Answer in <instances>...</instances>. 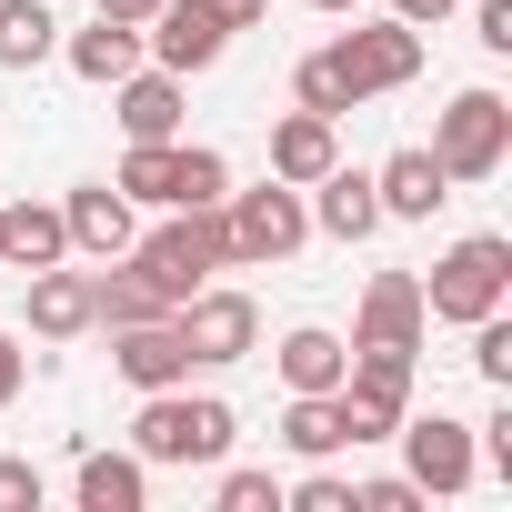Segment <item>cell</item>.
I'll return each mask as SVG.
<instances>
[{
  "instance_id": "cell-28",
  "label": "cell",
  "mask_w": 512,
  "mask_h": 512,
  "mask_svg": "<svg viewBox=\"0 0 512 512\" xmlns=\"http://www.w3.org/2000/svg\"><path fill=\"white\" fill-rule=\"evenodd\" d=\"M282 512H352V482H342V472H302V482L282 492Z\"/></svg>"
},
{
  "instance_id": "cell-2",
  "label": "cell",
  "mask_w": 512,
  "mask_h": 512,
  "mask_svg": "<svg viewBox=\"0 0 512 512\" xmlns=\"http://www.w3.org/2000/svg\"><path fill=\"white\" fill-rule=\"evenodd\" d=\"M231 442H241V422H231V402H211V392H141V412H131V452L141 462H171V472H201V462H231Z\"/></svg>"
},
{
  "instance_id": "cell-22",
  "label": "cell",
  "mask_w": 512,
  "mask_h": 512,
  "mask_svg": "<svg viewBox=\"0 0 512 512\" xmlns=\"http://www.w3.org/2000/svg\"><path fill=\"white\" fill-rule=\"evenodd\" d=\"M282 442H292L302 462H332V452H352V402H342V392H292V412H282Z\"/></svg>"
},
{
  "instance_id": "cell-35",
  "label": "cell",
  "mask_w": 512,
  "mask_h": 512,
  "mask_svg": "<svg viewBox=\"0 0 512 512\" xmlns=\"http://www.w3.org/2000/svg\"><path fill=\"white\" fill-rule=\"evenodd\" d=\"M91 11H101V21H131V31H141V21L161 11V0H91Z\"/></svg>"
},
{
  "instance_id": "cell-8",
  "label": "cell",
  "mask_w": 512,
  "mask_h": 512,
  "mask_svg": "<svg viewBox=\"0 0 512 512\" xmlns=\"http://www.w3.org/2000/svg\"><path fill=\"white\" fill-rule=\"evenodd\" d=\"M181 352H191V372H231V362H251V342H262V312H251V292H191L181 312Z\"/></svg>"
},
{
  "instance_id": "cell-1",
  "label": "cell",
  "mask_w": 512,
  "mask_h": 512,
  "mask_svg": "<svg viewBox=\"0 0 512 512\" xmlns=\"http://www.w3.org/2000/svg\"><path fill=\"white\" fill-rule=\"evenodd\" d=\"M402 81H422V31H412V21H352L342 41H322V51L292 71V101L322 111V121H342V111L402 91Z\"/></svg>"
},
{
  "instance_id": "cell-34",
  "label": "cell",
  "mask_w": 512,
  "mask_h": 512,
  "mask_svg": "<svg viewBox=\"0 0 512 512\" xmlns=\"http://www.w3.org/2000/svg\"><path fill=\"white\" fill-rule=\"evenodd\" d=\"M452 11H462V0H392V21H412V31L422 21H452Z\"/></svg>"
},
{
  "instance_id": "cell-31",
  "label": "cell",
  "mask_w": 512,
  "mask_h": 512,
  "mask_svg": "<svg viewBox=\"0 0 512 512\" xmlns=\"http://www.w3.org/2000/svg\"><path fill=\"white\" fill-rule=\"evenodd\" d=\"M472 41L482 51H512V0H472Z\"/></svg>"
},
{
  "instance_id": "cell-11",
  "label": "cell",
  "mask_w": 512,
  "mask_h": 512,
  "mask_svg": "<svg viewBox=\"0 0 512 512\" xmlns=\"http://www.w3.org/2000/svg\"><path fill=\"white\" fill-rule=\"evenodd\" d=\"M111 372H121L131 392H171V382H191L181 322H171V312H161V322H121V332H111Z\"/></svg>"
},
{
  "instance_id": "cell-12",
  "label": "cell",
  "mask_w": 512,
  "mask_h": 512,
  "mask_svg": "<svg viewBox=\"0 0 512 512\" xmlns=\"http://www.w3.org/2000/svg\"><path fill=\"white\" fill-rule=\"evenodd\" d=\"M332 161H342V121H322V111H302V101H292V111L272 121V181L312 191Z\"/></svg>"
},
{
  "instance_id": "cell-18",
  "label": "cell",
  "mask_w": 512,
  "mask_h": 512,
  "mask_svg": "<svg viewBox=\"0 0 512 512\" xmlns=\"http://www.w3.org/2000/svg\"><path fill=\"white\" fill-rule=\"evenodd\" d=\"M352 342H392V352H422V282H412V272H372Z\"/></svg>"
},
{
  "instance_id": "cell-33",
  "label": "cell",
  "mask_w": 512,
  "mask_h": 512,
  "mask_svg": "<svg viewBox=\"0 0 512 512\" xmlns=\"http://www.w3.org/2000/svg\"><path fill=\"white\" fill-rule=\"evenodd\" d=\"M21 382H31V352H21L11 332H0V412H11V402H21Z\"/></svg>"
},
{
  "instance_id": "cell-25",
  "label": "cell",
  "mask_w": 512,
  "mask_h": 512,
  "mask_svg": "<svg viewBox=\"0 0 512 512\" xmlns=\"http://www.w3.org/2000/svg\"><path fill=\"white\" fill-rule=\"evenodd\" d=\"M231 191V161L211 151V141H181V181H171V211H201V201H221Z\"/></svg>"
},
{
  "instance_id": "cell-27",
  "label": "cell",
  "mask_w": 512,
  "mask_h": 512,
  "mask_svg": "<svg viewBox=\"0 0 512 512\" xmlns=\"http://www.w3.org/2000/svg\"><path fill=\"white\" fill-rule=\"evenodd\" d=\"M211 502H221V512H282V482H272V472H221Z\"/></svg>"
},
{
  "instance_id": "cell-36",
  "label": "cell",
  "mask_w": 512,
  "mask_h": 512,
  "mask_svg": "<svg viewBox=\"0 0 512 512\" xmlns=\"http://www.w3.org/2000/svg\"><path fill=\"white\" fill-rule=\"evenodd\" d=\"M312 11H342V21H352V11H362V0H312Z\"/></svg>"
},
{
  "instance_id": "cell-5",
  "label": "cell",
  "mask_w": 512,
  "mask_h": 512,
  "mask_svg": "<svg viewBox=\"0 0 512 512\" xmlns=\"http://www.w3.org/2000/svg\"><path fill=\"white\" fill-rule=\"evenodd\" d=\"M422 151L442 161V181H492V171L512 161V101H502V91H452Z\"/></svg>"
},
{
  "instance_id": "cell-7",
  "label": "cell",
  "mask_w": 512,
  "mask_h": 512,
  "mask_svg": "<svg viewBox=\"0 0 512 512\" xmlns=\"http://www.w3.org/2000/svg\"><path fill=\"white\" fill-rule=\"evenodd\" d=\"M392 442H402V472L422 482V502H432V492L452 502V492H472V482H482V442H472V422H452V412H422V422L402 412V422H392Z\"/></svg>"
},
{
  "instance_id": "cell-16",
  "label": "cell",
  "mask_w": 512,
  "mask_h": 512,
  "mask_svg": "<svg viewBox=\"0 0 512 512\" xmlns=\"http://www.w3.org/2000/svg\"><path fill=\"white\" fill-rule=\"evenodd\" d=\"M51 262H71L61 201H11L0 211V272H51Z\"/></svg>"
},
{
  "instance_id": "cell-13",
  "label": "cell",
  "mask_w": 512,
  "mask_h": 512,
  "mask_svg": "<svg viewBox=\"0 0 512 512\" xmlns=\"http://www.w3.org/2000/svg\"><path fill=\"white\" fill-rule=\"evenodd\" d=\"M21 322L41 332V342H81L91 332V272H21Z\"/></svg>"
},
{
  "instance_id": "cell-17",
  "label": "cell",
  "mask_w": 512,
  "mask_h": 512,
  "mask_svg": "<svg viewBox=\"0 0 512 512\" xmlns=\"http://www.w3.org/2000/svg\"><path fill=\"white\" fill-rule=\"evenodd\" d=\"M111 121L131 141H181V71H131L111 81Z\"/></svg>"
},
{
  "instance_id": "cell-32",
  "label": "cell",
  "mask_w": 512,
  "mask_h": 512,
  "mask_svg": "<svg viewBox=\"0 0 512 512\" xmlns=\"http://www.w3.org/2000/svg\"><path fill=\"white\" fill-rule=\"evenodd\" d=\"M201 11H211L221 31H262V21H272V0H201Z\"/></svg>"
},
{
  "instance_id": "cell-14",
  "label": "cell",
  "mask_w": 512,
  "mask_h": 512,
  "mask_svg": "<svg viewBox=\"0 0 512 512\" xmlns=\"http://www.w3.org/2000/svg\"><path fill=\"white\" fill-rule=\"evenodd\" d=\"M372 201H382V221H432V211L452 201V181H442V161L412 141V151H392V161L372 171Z\"/></svg>"
},
{
  "instance_id": "cell-3",
  "label": "cell",
  "mask_w": 512,
  "mask_h": 512,
  "mask_svg": "<svg viewBox=\"0 0 512 512\" xmlns=\"http://www.w3.org/2000/svg\"><path fill=\"white\" fill-rule=\"evenodd\" d=\"M121 262H131V272H141V282H151V292L181 312V302H191L211 272H231V231H221V201H201V211H171L161 231H141V241L121 251Z\"/></svg>"
},
{
  "instance_id": "cell-15",
  "label": "cell",
  "mask_w": 512,
  "mask_h": 512,
  "mask_svg": "<svg viewBox=\"0 0 512 512\" xmlns=\"http://www.w3.org/2000/svg\"><path fill=\"white\" fill-rule=\"evenodd\" d=\"M302 201H312V231H322V241H372V231H382L372 171H342V161H332V171H322V181H312Z\"/></svg>"
},
{
  "instance_id": "cell-19",
  "label": "cell",
  "mask_w": 512,
  "mask_h": 512,
  "mask_svg": "<svg viewBox=\"0 0 512 512\" xmlns=\"http://www.w3.org/2000/svg\"><path fill=\"white\" fill-rule=\"evenodd\" d=\"M71 502H81V512H141V502H151V462H141V452H81Z\"/></svg>"
},
{
  "instance_id": "cell-6",
  "label": "cell",
  "mask_w": 512,
  "mask_h": 512,
  "mask_svg": "<svg viewBox=\"0 0 512 512\" xmlns=\"http://www.w3.org/2000/svg\"><path fill=\"white\" fill-rule=\"evenodd\" d=\"M221 231H231V262H292L312 241V201L292 181H262V191H221Z\"/></svg>"
},
{
  "instance_id": "cell-29",
  "label": "cell",
  "mask_w": 512,
  "mask_h": 512,
  "mask_svg": "<svg viewBox=\"0 0 512 512\" xmlns=\"http://www.w3.org/2000/svg\"><path fill=\"white\" fill-rule=\"evenodd\" d=\"M352 512H422V482H412V472H382V482H352Z\"/></svg>"
},
{
  "instance_id": "cell-10",
  "label": "cell",
  "mask_w": 512,
  "mask_h": 512,
  "mask_svg": "<svg viewBox=\"0 0 512 512\" xmlns=\"http://www.w3.org/2000/svg\"><path fill=\"white\" fill-rule=\"evenodd\" d=\"M141 51H151L161 71H181V81H191V71H211V61L231 51V31L201 11V0H161V11L141 21Z\"/></svg>"
},
{
  "instance_id": "cell-4",
  "label": "cell",
  "mask_w": 512,
  "mask_h": 512,
  "mask_svg": "<svg viewBox=\"0 0 512 512\" xmlns=\"http://www.w3.org/2000/svg\"><path fill=\"white\" fill-rule=\"evenodd\" d=\"M502 302H512V241L502 231H462L422 272V322H482Z\"/></svg>"
},
{
  "instance_id": "cell-30",
  "label": "cell",
  "mask_w": 512,
  "mask_h": 512,
  "mask_svg": "<svg viewBox=\"0 0 512 512\" xmlns=\"http://www.w3.org/2000/svg\"><path fill=\"white\" fill-rule=\"evenodd\" d=\"M0 512H41V462L0 452Z\"/></svg>"
},
{
  "instance_id": "cell-21",
  "label": "cell",
  "mask_w": 512,
  "mask_h": 512,
  "mask_svg": "<svg viewBox=\"0 0 512 512\" xmlns=\"http://www.w3.org/2000/svg\"><path fill=\"white\" fill-rule=\"evenodd\" d=\"M282 392H342V362H352V342L342 332H322V322H302V332H282Z\"/></svg>"
},
{
  "instance_id": "cell-20",
  "label": "cell",
  "mask_w": 512,
  "mask_h": 512,
  "mask_svg": "<svg viewBox=\"0 0 512 512\" xmlns=\"http://www.w3.org/2000/svg\"><path fill=\"white\" fill-rule=\"evenodd\" d=\"M61 61H71L91 91H111V81H131V71H141V31L91 11V31H71V41H61Z\"/></svg>"
},
{
  "instance_id": "cell-9",
  "label": "cell",
  "mask_w": 512,
  "mask_h": 512,
  "mask_svg": "<svg viewBox=\"0 0 512 512\" xmlns=\"http://www.w3.org/2000/svg\"><path fill=\"white\" fill-rule=\"evenodd\" d=\"M141 201L121 191V181H81L71 201H61V231H71V251L81 262H121V251L141 241V221H131Z\"/></svg>"
},
{
  "instance_id": "cell-23",
  "label": "cell",
  "mask_w": 512,
  "mask_h": 512,
  "mask_svg": "<svg viewBox=\"0 0 512 512\" xmlns=\"http://www.w3.org/2000/svg\"><path fill=\"white\" fill-rule=\"evenodd\" d=\"M51 51H61L51 0H0V71H41Z\"/></svg>"
},
{
  "instance_id": "cell-26",
  "label": "cell",
  "mask_w": 512,
  "mask_h": 512,
  "mask_svg": "<svg viewBox=\"0 0 512 512\" xmlns=\"http://www.w3.org/2000/svg\"><path fill=\"white\" fill-rule=\"evenodd\" d=\"M462 332H472V372H482L492 392H512V322L482 312V322H462Z\"/></svg>"
},
{
  "instance_id": "cell-24",
  "label": "cell",
  "mask_w": 512,
  "mask_h": 512,
  "mask_svg": "<svg viewBox=\"0 0 512 512\" xmlns=\"http://www.w3.org/2000/svg\"><path fill=\"white\" fill-rule=\"evenodd\" d=\"M111 181H121L131 201H151V211H171V181H181V141H131Z\"/></svg>"
}]
</instances>
